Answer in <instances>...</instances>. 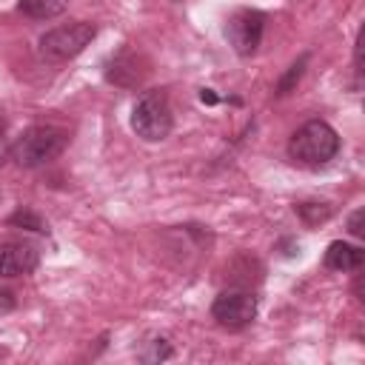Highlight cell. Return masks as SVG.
<instances>
[{
    "mask_svg": "<svg viewBox=\"0 0 365 365\" xmlns=\"http://www.w3.org/2000/svg\"><path fill=\"white\" fill-rule=\"evenodd\" d=\"M200 97H202V103H217V97L211 94V88H205V91H202Z\"/></svg>",
    "mask_w": 365,
    "mask_h": 365,
    "instance_id": "obj_18",
    "label": "cell"
},
{
    "mask_svg": "<svg viewBox=\"0 0 365 365\" xmlns=\"http://www.w3.org/2000/svg\"><path fill=\"white\" fill-rule=\"evenodd\" d=\"M174 117H171V106H168V94L163 88H151L143 91L140 100L131 108V128L137 137H143L145 143H160L171 134Z\"/></svg>",
    "mask_w": 365,
    "mask_h": 365,
    "instance_id": "obj_3",
    "label": "cell"
},
{
    "mask_svg": "<svg viewBox=\"0 0 365 365\" xmlns=\"http://www.w3.org/2000/svg\"><path fill=\"white\" fill-rule=\"evenodd\" d=\"M66 143H68V134L63 128H54V125H31V128H26L14 140L11 160L20 168H40V165L57 160L63 154Z\"/></svg>",
    "mask_w": 365,
    "mask_h": 365,
    "instance_id": "obj_2",
    "label": "cell"
},
{
    "mask_svg": "<svg viewBox=\"0 0 365 365\" xmlns=\"http://www.w3.org/2000/svg\"><path fill=\"white\" fill-rule=\"evenodd\" d=\"M365 259V251L359 245H351V242H342V240H334L328 248H325V268L331 271H356Z\"/></svg>",
    "mask_w": 365,
    "mask_h": 365,
    "instance_id": "obj_9",
    "label": "cell"
},
{
    "mask_svg": "<svg viewBox=\"0 0 365 365\" xmlns=\"http://www.w3.org/2000/svg\"><path fill=\"white\" fill-rule=\"evenodd\" d=\"M211 317H214L217 325H222V328H231V331L245 328V325H251L254 317H257V297H254L251 291H242V288H228V291H222V294L214 299Z\"/></svg>",
    "mask_w": 365,
    "mask_h": 365,
    "instance_id": "obj_6",
    "label": "cell"
},
{
    "mask_svg": "<svg viewBox=\"0 0 365 365\" xmlns=\"http://www.w3.org/2000/svg\"><path fill=\"white\" fill-rule=\"evenodd\" d=\"M294 211L302 217L305 225H317V222H325L331 217V205L328 202H297Z\"/></svg>",
    "mask_w": 365,
    "mask_h": 365,
    "instance_id": "obj_11",
    "label": "cell"
},
{
    "mask_svg": "<svg viewBox=\"0 0 365 365\" xmlns=\"http://www.w3.org/2000/svg\"><path fill=\"white\" fill-rule=\"evenodd\" d=\"M265 31V14L257 9H240L225 20V37L228 46L240 54V57H251L259 48Z\"/></svg>",
    "mask_w": 365,
    "mask_h": 365,
    "instance_id": "obj_5",
    "label": "cell"
},
{
    "mask_svg": "<svg viewBox=\"0 0 365 365\" xmlns=\"http://www.w3.org/2000/svg\"><path fill=\"white\" fill-rule=\"evenodd\" d=\"M145 74H148V71L140 68V54L131 51V48L117 51V54L106 63V80L114 83V86H123V88H128V86H140Z\"/></svg>",
    "mask_w": 365,
    "mask_h": 365,
    "instance_id": "obj_8",
    "label": "cell"
},
{
    "mask_svg": "<svg viewBox=\"0 0 365 365\" xmlns=\"http://www.w3.org/2000/svg\"><path fill=\"white\" fill-rule=\"evenodd\" d=\"M17 9L31 20H54L68 9V0H17Z\"/></svg>",
    "mask_w": 365,
    "mask_h": 365,
    "instance_id": "obj_10",
    "label": "cell"
},
{
    "mask_svg": "<svg viewBox=\"0 0 365 365\" xmlns=\"http://www.w3.org/2000/svg\"><path fill=\"white\" fill-rule=\"evenodd\" d=\"M11 154V145H9V140H6V131H3V125H0V163H6V157Z\"/></svg>",
    "mask_w": 365,
    "mask_h": 365,
    "instance_id": "obj_17",
    "label": "cell"
},
{
    "mask_svg": "<svg viewBox=\"0 0 365 365\" xmlns=\"http://www.w3.org/2000/svg\"><path fill=\"white\" fill-rule=\"evenodd\" d=\"M9 222H11V225H23V228H29V231H37V234H46V231H48L46 220H43V217H37V214H34V211H29V208H20V211H14V214L9 217Z\"/></svg>",
    "mask_w": 365,
    "mask_h": 365,
    "instance_id": "obj_13",
    "label": "cell"
},
{
    "mask_svg": "<svg viewBox=\"0 0 365 365\" xmlns=\"http://www.w3.org/2000/svg\"><path fill=\"white\" fill-rule=\"evenodd\" d=\"M94 37H97V26L94 23H86V20L66 23V26L48 29L40 37V54L48 63H66V60L77 57Z\"/></svg>",
    "mask_w": 365,
    "mask_h": 365,
    "instance_id": "obj_4",
    "label": "cell"
},
{
    "mask_svg": "<svg viewBox=\"0 0 365 365\" xmlns=\"http://www.w3.org/2000/svg\"><path fill=\"white\" fill-rule=\"evenodd\" d=\"M339 151V134L325 120H311L302 128H297L288 140V157L299 165L319 168L331 163Z\"/></svg>",
    "mask_w": 365,
    "mask_h": 365,
    "instance_id": "obj_1",
    "label": "cell"
},
{
    "mask_svg": "<svg viewBox=\"0 0 365 365\" xmlns=\"http://www.w3.org/2000/svg\"><path fill=\"white\" fill-rule=\"evenodd\" d=\"M362 217H365V211L356 208V211L351 214V220H348V231H351L354 237H362V234H365V228H362Z\"/></svg>",
    "mask_w": 365,
    "mask_h": 365,
    "instance_id": "obj_16",
    "label": "cell"
},
{
    "mask_svg": "<svg viewBox=\"0 0 365 365\" xmlns=\"http://www.w3.org/2000/svg\"><path fill=\"white\" fill-rule=\"evenodd\" d=\"M14 308H17V297L9 288H0V317L9 314V311H14Z\"/></svg>",
    "mask_w": 365,
    "mask_h": 365,
    "instance_id": "obj_15",
    "label": "cell"
},
{
    "mask_svg": "<svg viewBox=\"0 0 365 365\" xmlns=\"http://www.w3.org/2000/svg\"><path fill=\"white\" fill-rule=\"evenodd\" d=\"M174 351H171V345H168V339H151V351L148 354H140L145 362H157V359H168Z\"/></svg>",
    "mask_w": 365,
    "mask_h": 365,
    "instance_id": "obj_14",
    "label": "cell"
},
{
    "mask_svg": "<svg viewBox=\"0 0 365 365\" xmlns=\"http://www.w3.org/2000/svg\"><path fill=\"white\" fill-rule=\"evenodd\" d=\"M305 63H308V54H302L297 63H291V66H288L285 77L277 83V97H285V94H291V91H294V86L299 83V77H302V71H305Z\"/></svg>",
    "mask_w": 365,
    "mask_h": 365,
    "instance_id": "obj_12",
    "label": "cell"
},
{
    "mask_svg": "<svg viewBox=\"0 0 365 365\" xmlns=\"http://www.w3.org/2000/svg\"><path fill=\"white\" fill-rule=\"evenodd\" d=\"M40 265V251L31 242L9 240L0 242V277H23Z\"/></svg>",
    "mask_w": 365,
    "mask_h": 365,
    "instance_id": "obj_7",
    "label": "cell"
}]
</instances>
